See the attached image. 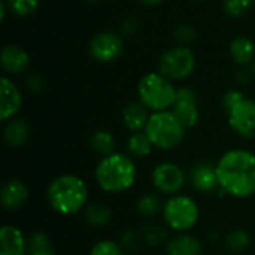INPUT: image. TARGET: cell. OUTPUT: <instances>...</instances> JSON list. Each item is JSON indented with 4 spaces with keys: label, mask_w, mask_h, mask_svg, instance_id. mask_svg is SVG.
Masks as SVG:
<instances>
[{
    "label": "cell",
    "mask_w": 255,
    "mask_h": 255,
    "mask_svg": "<svg viewBox=\"0 0 255 255\" xmlns=\"http://www.w3.org/2000/svg\"><path fill=\"white\" fill-rule=\"evenodd\" d=\"M221 194L247 199L255 194V154L248 149H230L215 164Z\"/></svg>",
    "instance_id": "obj_1"
},
{
    "label": "cell",
    "mask_w": 255,
    "mask_h": 255,
    "mask_svg": "<svg viewBox=\"0 0 255 255\" xmlns=\"http://www.w3.org/2000/svg\"><path fill=\"white\" fill-rule=\"evenodd\" d=\"M137 178V169L128 154L114 152L102 157L94 170V179L100 190L109 194H120L130 190Z\"/></svg>",
    "instance_id": "obj_2"
},
{
    "label": "cell",
    "mask_w": 255,
    "mask_h": 255,
    "mask_svg": "<svg viewBox=\"0 0 255 255\" xmlns=\"http://www.w3.org/2000/svg\"><path fill=\"white\" fill-rule=\"evenodd\" d=\"M46 200L57 214L75 215L87 206L88 187L79 176L64 173L49 182L46 188Z\"/></svg>",
    "instance_id": "obj_3"
},
{
    "label": "cell",
    "mask_w": 255,
    "mask_h": 255,
    "mask_svg": "<svg viewBox=\"0 0 255 255\" xmlns=\"http://www.w3.org/2000/svg\"><path fill=\"white\" fill-rule=\"evenodd\" d=\"M187 127L179 121V118L169 111L151 112L145 133L152 142L154 148L161 151H172L178 148L185 137Z\"/></svg>",
    "instance_id": "obj_4"
},
{
    "label": "cell",
    "mask_w": 255,
    "mask_h": 255,
    "mask_svg": "<svg viewBox=\"0 0 255 255\" xmlns=\"http://www.w3.org/2000/svg\"><path fill=\"white\" fill-rule=\"evenodd\" d=\"M178 88L160 72H149L139 79L137 99L151 112L169 111L175 105Z\"/></svg>",
    "instance_id": "obj_5"
},
{
    "label": "cell",
    "mask_w": 255,
    "mask_h": 255,
    "mask_svg": "<svg viewBox=\"0 0 255 255\" xmlns=\"http://www.w3.org/2000/svg\"><path fill=\"white\" fill-rule=\"evenodd\" d=\"M161 215L170 230L178 233H187L197 224L200 211L199 205L193 197L187 194H176L170 196L163 203Z\"/></svg>",
    "instance_id": "obj_6"
},
{
    "label": "cell",
    "mask_w": 255,
    "mask_h": 255,
    "mask_svg": "<svg viewBox=\"0 0 255 255\" xmlns=\"http://www.w3.org/2000/svg\"><path fill=\"white\" fill-rule=\"evenodd\" d=\"M196 54L187 45H176L164 51L157 63V72L170 81H184L196 69Z\"/></svg>",
    "instance_id": "obj_7"
},
{
    "label": "cell",
    "mask_w": 255,
    "mask_h": 255,
    "mask_svg": "<svg viewBox=\"0 0 255 255\" xmlns=\"http://www.w3.org/2000/svg\"><path fill=\"white\" fill-rule=\"evenodd\" d=\"M187 181L188 173L179 164L172 161H163L157 164L151 173V182L157 193L169 197L181 194Z\"/></svg>",
    "instance_id": "obj_8"
},
{
    "label": "cell",
    "mask_w": 255,
    "mask_h": 255,
    "mask_svg": "<svg viewBox=\"0 0 255 255\" xmlns=\"http://www.w3.org/2000/svg\"><path fill=\"white\" fill-rule=\"evenodd\" d=\"M124 39L120 33L105 30L94 34L88 43V54L99 63H112L123 55Z\"/></svg>",
    "instance_id": "obj_9"
},
{
    "label": "cell",
    "mask_w": 255,
    "mask_h": 255,
    "mask_svg": "<svg viewBox=\"0 0 255 255\" xmlns=\"http://www.w3.org/2000/svg\"><path fill=\"white\" fill-rule=\"evenodd\" d=\"M230 128L244 139H255V100L245 97L227 111Z\"/></svg>",
    "instance_id": "obj_10"
},
{
    "label": "cell",
    "mask_w": 255,
    "mask_h": 255,
    "mask_svg": "<svg viewBox=\"0 0 255 255\" xmlns=\"http://www.w3.org/2000/svg\"><path fill=\"white\" fill-rule=\"evenodd\" d=\"M172 112L179 118V121L187 128L197 126L200 120L197 93L191 87H179L176 91L175 105L172 106Z\"/></svg>",
    "instance_id": "obj_11"
},
{
    "label": "cell",
    "mask_w": 255,
    "mask_h": 255,
    "mask_svg": "<svg viewBox=\"0 0 255 255\" xmlns=\"http://www.w3.org/2000/svg\"><path fill=\"white\" fill-rule=\"evenodd\" d=\"M22 106V93L18 85L3 75L0 79V120L3 123L15 118Z\"/></svg>",
    "instance_id": "obj_12"
},
{
    "label": "cell",
    "mask_w": 255,
    "mask_h": 255,
    "mask_svg": "<svg viewBox=\"0 0 255 255\" xmlns=\"http://www.w3.org/2000/svg\"><path fill=\"white\" fill-rule=\"evenodd\" d=\"M188 182L196 191L205 193V194H211L220 190L215 166H212L211 163H205V161L194 164L188 170Z\"/></svg>",
    "instance_id": "obj_13"
},
{
    "label": "cell",
    "mask_w": 255,
    "mask_h": 255,
    "mask_svg": "<svg viewBox=\"0 0 255 255\" xmlns=\"http://www.w3.org/2000/svg\"><path fill=\"white\" fill-rule=\"evenodd\" d=\"M0 66L7 76L21 75L30 66V55L19 45H6L0 51Z\"/></svg>",
    "instance_id": "obj_14"
},
{
    "label": "cell",
    "mask_w": 255,
    "mask_h": 255,
    "mask_svg": "<svg viewBox=\"0 0 255 255\" xmlns=\"http://www.w3.org/2000/svg\"><path fill=\"white\" fill-rule=\"evenodd\" d=\"M28 199V188L19 179H9L1 185L0 190V203L4 211L15 212L25 205Z\"/></svg>",
    "instance_id": "obj_15"
},
{
    "label": "cell",
    "mask_w": 255,
    "mask_h": 255,
    "mask_svg": "<svg viewBox=\"0 0 255 255\" xmlns=\"http://www.w3.org/2000/svg\"><path fill=\"white\" fill-rule=\"evenodd\" d=\"M0 255H27V238L15 226H3L0 230Z\"/></svg>",
    "instance_id": "obj_16"
},
{
    "label": "cell",
    "mask_w": 255,
    "mask_h": 255,
    "mask_svg": "<svg viewBox=\"0 0 255 255\" xmlns=\"http://www.w3.org/2000/svg\"><path fill=\"white\" fill-rule=\"evenodd\" d=\"M151 114L146 106H143L139 100L127 103L121 111V120L126 128H128L131 133L145 131V127L148 124Z\"/></svg>",
    "instance_id": "obj_17"
},
{
    "label": "cell",
    "mask_w": 255,
    "mask_h": 255,
    "mask_svg": "<svg viewBox=\"0 0 255 255\" xmlns=\"http://www.w3.org/2000/svg\"><path fill=\"white\" fill-rule=\"evenodd\" d=\"M203 244L193 235L178 233L166 244L167 255H203Z\"/></svg>",
    "instance_id": "obj_18"
},
{
    "label": "cell",
    "mask_w": 255,
    "mask_h": 255,
    "mask_svg": "<svg viewBox=\"0 0 255 255\" xmlns=\"http://www.w3.org/2000/svg\"><path fill=\"white\" fill-rule=\"evenodd\" d=\"M30 137V126L24 118H12L4 123L3 140L10 148H21Z\"/></svg>",
    "instance_id": "obj_19"
},
{
    "label": "cell",
    "mask_w": 255,
    "mask_h": 255,
    "mask_svg": "<svg viewBox=\"0 0 255 255\" xmlns=\"http://www.w3.org/2000/svg\"><path fill=\"white\" fill-rule=\"evenodd\" d=\"M230 57L238 66H248L253 64L255 60V43L253 39L247 36H236L229 46Z\"/></svg>",
    "instance_id": "obj_20"
},
{
    "label": "cell",
    "mask_w": 255,
    "mask_h": 255,
    "mask_svg": "<svg viewBox=\"0 0 255 255\" xmlns=\"http://www.w3.org/2000/svg\"><path fill=\"white\" fill-rule=\"evenodd\" d=\"M152 149L154 145L145 131L131 133L126 142V151L131 158H145L152 152Z\"/></svg>",
    "instance_id": "obj_21"
},
{
    "label": "cell",
    "mask_w": 255,
    "mask_h": 255,
    "mask_svg": "<svg viewBox=\"0 0 255 255\" xmlns=\"http://www.w3.org/2000/svg\"><path fill=\"white\" fill-rule=\"evenodd\" d=\"M84 214V221L91 226V227H105L106 224H109L111 218H112V212L109 209L108 205L105 203H91L87 205L85 209L82 211Z\"/></svg>",
    "instance_id": "obj_22"
},
{
    "label": "cell",
    "mask_w": 255,
    "mask_h": 255,
    "mask_svg": "<svg viewBox=\"0 0 255 255\" xmlns=\"http://www.w3.org/2000/svg\"><path fill=\"white\" fill-rule=\"evenodd\" d=\"M90 148L94 154L100 155V157H106L115 152V137L111 131L108 130H97L91 134L90 137Z\"/></svg>",
    "instance_id": "obj_23"
},
{
    "label": "cell",
    "mask_w": 255,
    "mask_h": 255,
    "mask_svg": "<svg viewBox=\"0 0 255 255\" xmlns=\"http://www.w3.org/2000/svg\"><path fill=\"white\" fill-rule=\"evenodd\" d=\"M27 255H57L51 239L43 232H34L27 238Z\"/></svg>",
    "instance_id": "obj_24"
},
{
    "label": "cell",
    "mask_w": 255,
    "mask_h": 255,
    "mask_svg": "<svg viewBox=\"0 0 255 255\" xmlns=\"http://www.w3.org/2000/svg\"><path fill=\"white\" fill-rule=\"evenodd\" d=\"M136 211L143 218H154L163 211V203L160 197L154 193L142 194L136 202Z\"/></svg>",
    "instance_id": "obj_25"
},
{
    "label": "cell",
    "mask_w": 255,
    "mask_h": 255,
    "mask_svg": "<svg viewBox=\"0 0 255 255\" xmlns=\"http://www.w3.org/2000/svg\"><path fill=\"white\" fill-rule=\"evenodd\" d=\"M224 245L232 253H242L251 245V236L247 230L236 229L227 233Z\"/></svg>",
    "instance_id": "obj_26"
},
{
    "label": "cell",
    "mask_w": 255,
    "mask_h": 255,
    "mask_svg": "<svg viewBox=\"0 0 255 255\" xmlns=\"http://www.w3.org/2000/svg\"><path fill=\"white\" fill-rule=\"evenodd\" d=\"M6 9L19 18L33 15L39 7V0H3Z\"/></svg>",
    "instance_id": "obj_27"
},
{
    "label": "cell",
    "mask_w": 255,
    "mask_h": 255,
    "mask_svg": "<svg viewBox=\"0 0 255 255\" xmlns=\"http://www.w3.org/2000/svg\"><path fill=\"white\" fill-rule=\"evenodd\" d=\"M142 241L149 245V247H158V245H166L167 241H169V236H167V232L158 226H154V224H149V226H145L142 229Z\"/></svg>",
    "instance_id": "obj_28"
},
{
    "label": "cell",
    "mask_w": 255,
    "mask_h": 255,
    "mask_svg": "<svg viewBox=\"0 0 255 255\" xmlns=\"http://www.w3.org/2000/svg\"><path fill=\"white\" fill-rule=\"evenodd\" d=\"M255 0H223V10L230 18H241L250 12Z\"/></svg>",
    "instance_id": "obj_29"
},
{
    "label": "cell",
    "mask_w": 255,
    "mask_h": 255,
    "mask_svg": "<svg viewBox=\"0 0 255 255\" xmlns=\"http://www.w3.org/2000/svg\"><path fill=\"white\" fill-rule=\"evenodd\" d=\"M90 255H124V250L117 241L102 239L93 245Z\"/></svg>",
    "instance_id": "obj_30"
},
{
    "label": "cell",
    "mask_w": 255,
    "mask_h": 255,
    "mask_svg": "<svg viewBox=\"0 0 255 255\" xmlns=\"http://www.w3.org/2000/svg\"><path fill=\"white\" fill-rule=\"evenodd\" d=\"M175 39L179 42V45H190L191 42H194V39L197 37V31L193 25L190 24H179L175 31H173Z\"/></svg>",
    "instance_id": "obj_31"
},
{
    "label": "cell",
    "mask_w": 255,
    "mask_h": 255,
    "mask_svg": "<svg viewBox=\"0 0 255 255\" xmlns=\"http://www.w3.org/2000/svg\"><path fill=\"white\" fill-rule=\"evenodd\" d=\"M140 242H143L142 236H140V233H136L134 230H127L120 239L121 248L124 251H127L128 254H133V251H136L139 248Z\"/></svg>",
    "instance_id": "obj_32"
},
{
    "label": "cell",
    "mask_w": 255,
    "mask_h": 255,
    "mask_svg": "<svg viewBox=\"0 0 255 255\" xmlns=\"http://www.w3.org/2000/svg\"><path fill=\"white\" fill-rule=\"evenodd\" d=\"M25 87H27L28 91L37 94V93H42L46 88V81H45V78L40 73L33 72V73H30L25 78Z\"/></svg>",
    "instance_id": "obj_33"
},
{
    "label": "cell",
    "mask_w": 255,
    "mask_h": 255,
    "mask_svg": "<svg viewBox=\"0 0 255 255\" xmlns=\"http://www.w3.org/2000/svg\"><path fill=\"white\" fill-rule=\"evenodd\" d=\"M247 96L241 91V90H229L224 93L223 96V100H221V105H223V109L227 112L230 111L235 105H238L242 99H245Z\"/></svg>",
    "instance_id": "obj_34"
},
{
    "label": "cell",
    "mask_w": 255,
    "mask_h": 255,
    "mask_svg": "<svg viewBox=\"0 0 255 255\" xmlns=\"http://www.w3.org/2000/svg\"><path fill=\"white\" fill-rule=\"evenodd\" d=\"M139 27V21L136 18H127L121 22V36H133L137 31Z\"/></svg>",
    "instance_id": "obj_35"
},
{
    "label": "cell",
    "mask_w": 255,
    "mask_h": 255,
    "mask_svg": "<svg viewBox=\"0 0 255 255\" xmlns=\"http://www.w3.org/2000/svg\"><path fill=\"white\" fill-rule=\"evenodd\" d=\"M139 1L145 6H157V4L163 3L164 0H139Z\"/></svg>",
    "instance_id": "obj_36"
},
{
    "label": "cell",
    "mask_w": 255,
    "mask_h": 255,
    "mask_svg": "<svg viewBox=\"0 0 255 255\" xmlns=\"http://www.w3.org/2000/svg\"><path fill=\"white\" fill-rule=\"evenodd\" d=\"M251 75L255 78V60H254V63L251 64Z\"/></svg>",
    "instance_id": "obj_37"
},
{
    "label": "cell",
    "mask_w": 255,
    "mask_h": 255,
    "mask_svg": "<svg viewBox=\"0 0 255 255\" xmlns=\"http://www.w3.org/2000/svg\"><path fill=\"white\" fill-rule=\"evenodd\" d=\"M84 1H87V3H96L97 0H84Z\"/></svg>",
    "instance_id": "obj_38"
},
{
    "label": "cell",
    "mask_w": 255,
    "mask_h": 255,
    "mask_svg": "<svg viewBox=\"0 0 255 255\" xmlns=\"http://www.w3.org/2000/svg\"><path fill=\"white\" fill-rule=\"evenodd\" d=\"M190 1H202V0H190Z\"/></svg>",
    "instance_id": "obj_39"
},
{
    "label": "cell",
    "mask_w": 255,
    "mask_h": 255,
    "mask_svg": "<svg viewBox=\"0 0 255 255\" xmlns=\"http://www.w3.org/2000/svg\"><path fill=\"white\" fill-rule=\"evenodd\" d=\"M128 255H137V254H128Z\"/></svg>",
    "instance_id": "obj_40"
}]
</instances>
